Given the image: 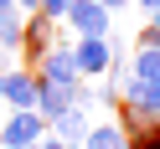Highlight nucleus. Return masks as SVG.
<instances>
[{"instance_id":"1","label":"nucleus","mask_w":160,"mask_h":149,"mask_svg":"<svg viewBox=\"0 0 160 149\" xmlns=\"http://www.w3.org/2000/svg\"><path fill=\"white\" fill-rule=\"evenodd\" d=\"M72 72H78V82L83 77H103L114 62H124V46L114 41V36H103V41H72Z\"/></svg>"},{"instance_id":"2","label":"nucleus","mask_w":160,"mask_h":149,"mask_svg":"<svg viewBox=\"0 0 160 149\" xmlns=\"http://www.w3.org/2000/svg\"><path fill=\"white\" fill-rule=\"evenodd\" d=\"M62 21L72 26V41H103V36H114V16L103 5H93V0H72Z\"/></svg>"},{"instance_id":"3","label":"nucleus","mask_w":160,"mask_h":149,"mask_svg":"<svg viewBox=\"0 0 160 149\" xmlns=\"http://www.w3.org/2000/svg\"><path fill=\"white\" fill-rule=\"evenodd\" d=\"M47 139V123H42V113H11L5 123H0V149H36Z\"/></svg>"},{"instance_id":"4","label":"nucleus","mask_w":160,"mask_h":149,"mask_svg":"<svg viewBox=\"0 0 160 149\" xmlns=\"http://www.w3.org/2000/svg\"><path fill=\"white\" fill-rule=\"evenodd\" d=\"M0 103L11 108V113H31L36 108V77L26 67H5L0 72Z\"/></svg>"},{"instance_id":"5","label":"nucleus","mask_w":160,"mask_h":149,"mask_svg":"<svg viewBox=\"0 0 160 149\" xmlns=\"http://www.w3.org/2000/svg\"><path fill=\"white\" fill-rule=\"evenodd\" d=\"M67 52H72V41H57L52 52L31 67V77H36V82H52V87H83V82H78V72H72V57H67Z\"/></svg>"},{"instance_id":"6","label":"nucleus","mask_w":160,"mask_h":149,"mask_svg":"<svg viewBox=\"0 0 160 149\" xmlns=\"http://www.w3.org/2000/svg\"><path fill=\"white\" fill-rule=\"evenodd\" d=\"M114 103H124L129 113H139V118H150V123L160 128V87H150V82H139V77H124L119 82V98Z\"/></svg>"},{"instance_id":"7","label":"nucleus","mask_w":160,"mask_h":149,"mask_svg":"<svg viewBox=\"0 0 160 149\" xmlns=\"http://www.w3.org/2000/svg\"><path fill=\"white\" fill-rule=\"evenodd\" d=\"M78 98H83V87H52V82H36V113H42V123H57L62 113H72Z\"/></svg>"},{"instance_id":"8","label":"nucleus","mask_w":160,"mask_h":149,"mask_svg":"<svg viewBox=\"0 0 160 149\" xmlns=\"http://www.w3.org/2000/svg\"><path fill=\"white\" fill-rule=\"evenodd\" d=\"M88 123H93V118H88V108L78 103L72 113H62L57 123H47V134H52L62 149H83V139H88Z\"/></svg>"},{"instance_id":"9","label":"nucleus","mask_w":160,"mask_h":149,"mask_svg":"<svg viewBox=\"0 0 160 149\" xmlns=\"http://www.w3.org/2000/svg\"><path fill=\"white\" fill-rule=\"evenodd\" d=\"M21 46H26V57H31V67L42 62L47 52H52L57 46V26H47L42 16H26V31H21ZM31 67H26V72H31Z\"/></svg>"},{"instance_id":"10","label":"nucleus","mask_w":160,"mask_h":149,"mask_svg":"<svg viewBox=\"0 0 160 149\" xmlns=\"http://www.w3.org/2000/svg\"><path fill=\"white\" fill-rule=\"evenodd\" d=\"M129 77H139V82L160 87V41H155L150 31L134 41V67H129Z\"/></svg>"},{"instance_id":"11","label":"nucleus","mask_w":160,"mask_h":149,"mask_svg":"<svg viewBox=\"0 0 160 149\" xmlns=\"http://www.w3.org/2000/svg\"><path fill=\"white\" fill-rule=\"evenodd\" d=\"M83 149H129V134L119 128V118H98V123H88Z\"/></svg>"},{"instance_id":"12","label":"nucleus","mask_w":160,"mask_h":149,"mask_svg":"<svg viewBox=\"0 0 160 149\" xmlns=\"http://www.w3.org/2000/svg\"><path fill=\"white\" fill-rule=\"evenodd\" d=\"M67 5H72V0H42V5H36V16H42L47 26H62V16H67Z\"/></svg>"},{"instance_id":"13","label":"nucleus","mask_w":160,"mask_h":149,"mask_svg":"<svg viewBox=\"0 0 160 149\" xmlns=\"http://www.w3.org/2000/svg\"><path fill=\"white\" fill-rule=\"evenodd\" d=\"M11 5H16L21 16H36V5H42V0H11Z\"/></svg>"},{"instance_id":"14","label":"nucleus","mask_w":160,"mask_h":149,"mask_svg":"<svg viewBox=\"0 0 160 149\" xmlns=\"http://www.w3.org/2000/svg\"><path fill=\"white\" fill-rule=\"evenodd\" d=\"M93 5H103V11H108V16H114V11H124L129 0H93Z\"/></svg>"},{"instance_id":"15","label":"nucleus","mask_w":160,"mask_h":149,"mask_svg":"<svg viewBox=\"0 0 160 149\" xmlns=\"http://www.w3.org/2000/svg\"><path fill=\"white\" fill-rule=\"evenodd\" d=\"M129 5H139L145 16H155V11H160V0H129Z\"/></svg>"},{"instance_id":"16","label":"nucleus","mask_w":160,"mask_h":149,"mask_svg":"<svg viewBox=\"0 0 160 149\" xmlns=\"http://www.w3.org/2000/svg\"><path fill=\"white\" fill-rule=\"evenodd\" d=\"M150 36H155V41H160V11L150 16Z\"/></svg>"},{"instance_id":"17","label":"nucleus","mask_w":160,"mask_h":149,"mask_svg":"<svg viewBox=\"0 0 160 149\" xmlns=\"http://www.w3.org/2000/svg\"><path fill=\"white\" fill-rule=\"evenodd\" d=\"M36 149H62V144H57V139H52V134H47V139H42V144H36Z\"/></svg>"}]
</instances>
